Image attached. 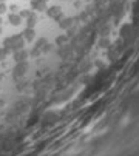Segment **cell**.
I'll return each mask as SVG.
<instances>
[{
	"label": "cell",
	"instance_id": "6da1fadb",
	"mask_svg": "<svg viewBox=\"0 0 139 156\" xmlns=\"http://www.w3.org/2000/svg\"><path fill=\"white\" fill-rule=\"evenodd\" d=\"M6 45H9L12 48H22L23 47V40H22L20 36H14V37H11V39L6 40Z\"/></svg>",
	"mask_w": 139,
	"mask_h": 156
},
{
	"label": "cell",
	"instance_id": "7a4b0ae2",
	"mask_svg": "<svg viewBox=\"0 0 139 156\" xmlns=\"http://www.w3.org/2000/svg\"><path fill=\"white\" fill-rule=\"evenodd\" d=\"M33 8L37 11H43L45 9V2L43 0H33Z\"/></svg>",
	"mask_w": 139,
	"mask_h": 156
},
{
	"label": "cell",
	"instance_id": "3957f363",
	"mask_svg": "<svg viewBox=\"0 0 139 156\" xmlns=\"http://www.w3.org/2000/svg\"><path fill=\"white\" fill-rule=\"evenodd\" d=\"M8 20L11 22L12 25H19L20 22H22V16H19V14H11V16L8 17Z\"/></svg>",
	"mask_w": 139,
	"mask_h": 156
},
{
	"label": "cell",
	"instance_id": "277c9868",
	"mask_svg": "<svg viewBox=\"0 0 139 156\" xmlns=\"http://www.w3.org/2000/svg\"><path fill=\"white\" fill-rule=\"evenodd\" d=\"M25 37H27L28 40H31V39L34 37V31H33L31 28H28V30H25Z\"/></svg>",
	"mask_w": 139,
	"mask_h": 156
},
{
	"label": "cell",
	"instance_id": "5b68a950",
	"mask_svg": "<svg viewBox=\"0 0 139 156\" xmlns=\"http://www.w3.org/2000/svg\"><path fill=\"white\" fill-rule=\"evenodd\" d=\"M34 23H36V17H30L28 19V28H31Z\"/></svg>",
	"mask_w": 139,
	"mask_h": 156
},
{
	"label": "cell",
	"instance_id": "8992f818",
	"mask_svg": "<svg viewBox=\"0 0 139 156\" xmlns=\"http://www.w3.org/2000/svg\"><path fill=\"white\" fill-rule=\"evenodd\" d=\"M6 11V5L5 3H0V14H3Z\"/></svg>",
	"mask_w": 139,
	"mask_h": 156
},
{
	"label": "cell",
	"instance_id": "52a82bcc",
	"mask_svg": "<svg viewBox=\"0 0 139 156\" xmlns=\"http://www.w3.org/2000/svg\"><path fill=\"white\" fill-rule=\"evenodd\" d=\"M0 2H5V0H0Z\"/></svg>",
	"mask_w": 139,
	"mask_h": 156
},
{
	"label": "cell",
	"instance_id": "ba28073f",
	"mask_svg": "<svg viewBox=\"0 0 139 156\" xmlns=\"http://www.w3.org/2000/svg\"><path fill=\"white\" fill-rule=\"evenodd\" d=\"M43 2H46V0H43Z\"/></svg>",
	"mask_w": 139,
	"mask_h": 156
}]
</instances>
